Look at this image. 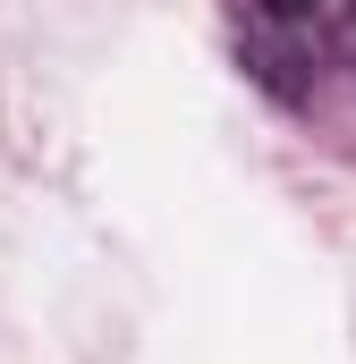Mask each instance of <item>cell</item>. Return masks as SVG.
<instances>
[{
  "label": "cell",
  "instance_id": "6da1fadb",
  "mask_svg": "<svg viewBox=\"0 0 356 364\" xmlns=\"http://www.w3.org/2000/svg\"><path fill=\"white\" fill-rule=\"evenodd\" d=\"M271 17H305V9H323V0H263Z\"/></svg>",
  "mask_w": 356,
  "mask_h": 364
}]
</instances>
